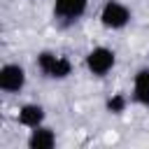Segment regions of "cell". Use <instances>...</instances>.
Masks as SVG:
<instances>
[{
  "mask_svg": "<svg viewBox=\"0 0 149 149\" xmlns=\"http://www.w3.org/2000/svg\"><path fill=\"white\" fill-rule=\"evenodd\" d=\"M35 65L44 77H51V79H65L72 72V63L65 56H56L54 51H40L35 58Z\"/></svg>",
  "mask_w": 149,
  "mask_h": 149,
  "instance_id": "cell-1",
  "label": "cell"
},
{
  "mask_svg": "<svg viewBox=\"0 0 149 149\" xmlns=\"http://www.w3.org/2000/svg\"><path fill=\"white\" fill-rule=\"evenodd\" d=\"M84 65H86V70H88L93 77H105V74L116 65V54H114L109 47H93V49L86 54Z\"/></svg>",
  "mask_w": 149,
  "mask_h": 149,
  "instance_id": "cell-2",
  "label": "cell"
},
{
  "mask_svg": "<svg viewBox=\"0 0 149 149\" xmlns=\"http://www.w3.org/2000/svg\"><path fill=\"white\" fill-rule=\"evenodd\" d=\"M100 23L107 30H121L130 23V9L119 0H107L100 9Z\"/></svg>",
  "mask_w": 149,
  "mask_h": 149,
  "instance_id": "cell-3",
  "label": "cell"
},
{
  "mask_svg": "<svg viewBox=\"0 0 149 149\" xmlns=\"http://www.w3.org/2000/svg\"><path fill=\"white\" fill-rule=\"evenodd\" d=\"M88 0H54V19L61 26H70L84 16Z\"/></svg>",
  "mask_w": 149,
  "mask_h": 149,
  "instance_id": "cell-4",
  "label": "cell"
},
{
  "mask_svg": "<svg viewBox=\"0 0 149 149\" xmlns=\"http://www.w3.org/2000/svg\"><path fill=\"white\" fill-rule=\"evenodd\" d=\"M26 86V70L19 63H5L0 68V88L5 93H19Z\"/></svg>",
  "mask_w": 149,
  "mask_h": 149,
  "instance_id": "cell-5",
  "label": "cell"
},
{
  "mask_svg": "<svg viewBox=\"0 0 149 149\" xmlns=\"http://www.w3.org/2000/svg\"><path fill=\"white\" fill-rule=\"evenodd\" d=\"M16 121H19L23 128L33 130V128H37V126H42V123H44V107H42V105H37V102H26V105H21V107H19Z\"/></svg>",
  "mask_w": 149,
  "mask_h": 149,
  "instance_id": "cell-6",
  "label": "cell"
},
{
  "mask_svg": "<svg viewBox=\"0 0 149 149\" xmlns=\"http://www.w3.org/2000/svg\"><path fill=\"white\" fill-rule=\"evenodd\" d=\"M133 100L142 107H149V68H142L133 77Z\"/></svg>",
  "mask_w": 149,
  "mask_h": 149,
  "instance_id": "cell-7",
  "label": "cell"
},
{
  "mask_svg": "<svg viewBox=\"0 0 149 149\" xmlns=\"http://www.w3.org/2000/svg\"><path fill=\"white\" fill-rule=\"evenodd\" d=\"M54 144H56V133L44 123L33 128L30 135H28V147L30 149H51Z\"/></svg>",
  "mask_w": 149,
  "mask_h": 149,
  "instance_id": "cell-8",
  "label": "cell"
},
{
  "mask_svg": "<svg viewBox=\"0 0 149 149\" xmlns=\"http://www.w3.org/2000/svg\"><path fill=\"white\" fill-rule=\"evenodd\" d=\"M126 105H128V98H126L123 93H114V95L107 100V112H112V114H121V112L126 109Z\"/></svg>",
  "mask_w": 149,
  "mask_h": 149,
  "instance_id": "cell-9",
  "label": "cell"
}]
</instances>
